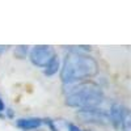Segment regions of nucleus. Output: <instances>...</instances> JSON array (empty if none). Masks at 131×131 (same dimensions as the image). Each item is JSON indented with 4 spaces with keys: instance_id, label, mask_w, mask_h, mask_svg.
I'll list each match as a JSON object with an SVG mask.
<instances>
[{
    "instance_id": "obj_1",
    "label": "nucleus",
    "mask_w": 131,
    "mask_h": 131,
    "mask_svg": "<svg viewBox=\"0 0 131 131\" xmlns=\"http://www.w3.org/2000/svg\"><path fill=\"white\" fill-rule=\"evenodd\" d=\"M98 73V63L91 55L81 52L80 49L72 50L64 59L60 79L64 84H75L91 79Z\"/></svg>"
},
{
    "instance_id": "obj_2",
    "label": "nucleus",
    "mask_w": 131,
    "mask_h": 131,
    "mask_svg": "<svg viewBox=\"0 0 131 131\" xmlns=\"http://www.w3.org/2000/svg\"><path fill=\"white\" fill-rule=\"evenodd\" d=\"M104 101V92L98 85L84 83L76 85L66 97V104L72 107H96Z\"/></svg>"
},
{
    "instance_id": "obj_3",
    "label": "nucleus",
    "mask_w": 131,
    "mask_h": 131,
    "mask_svg": "<svg viewBox=\"0 0 131 131\" xmlns=\"http://www.w3.org/2000/svg\"><path fill=\"white\" fill-rule=\"evenodd\" d=\"M55 57V50L51 46H45V45H39L33 47L30 51V62L37 66V67L45 68V66Z\"/></svg>"
},
{
    "instance_id": "obj_4",
    "label": "nucleus",
    "mask_w": 131,
    "mask_h": 131,
    "mask_svg": "<svg viewBox=\"0 0 131 131\" xmlns=\"http://www.w3.org/2000/svg\"><path fill=\"white\" fill-rule=\"evenodd\" d=\"M78 115L84 122H91L96 125H107L109 123V114L104 112L102 109L96 107H85L80 109L78 112Z\"/></svg>"
},
{
    "instance_id": "obj_5",
    "label": "nucleus",
    "mask_w": 131,
    "mask_h": 131,
    "mask_svg": "<svg viewBox=\"0 0 131 131\" xmlns=\"http://www.w3.org/2000/svg\"><path fill=\"white\" fill-rule=\"evenodd\" d=\"M128 113V110L121 104H113L110 107V113H109V122L113 125L114 128H119L121 123L123 121L125 115Z\"/></svg>"
},
{
    "instance_id": "obj_6",
    "label": "nucleus",
    "mask_w": 131,
    "mask_h": 131,
    "mask_svg": "<svg viewBox=\"0 0 131 131\" xmlns=\"http://www.w3.org/2000/svg\"><path fill=\"white\" fill-rule=\"evenodd\" d=\"M43 125V119L41 118H36V117H31V118H23V119H17L16 121V126L24 131H29V130H36L39 128Z\"/></svg>"
},
{
    "instance_id": "obj_7",
    "label": "nucleus",
    "mask_w": 131,
    "mask_h": 131,
    "mask_svg": "<svg viewBox=\"0 0 131 131\" xmlns=\"http://www.w3.org/2000/svg\"><path fill=\"white\" fill-rule=\"evenodd\" d=\"M59 68H60V62H59L58 57L55 55L45 66V68H43V73H45L46 76H54L59 71Z\"/></svg>"
},
{
    "instance_id": "obj_8",
    "label": "nucleus",
    "mask_w": 131,
    "mask_h": 131,
    "mask_svg": "<svg viewBox=\"0 0 131 131\" xmlns=\"http://www.w3.org/2000/svg\"><path fill=\"white\" fill-rule=\"evenodd\" d=\"M119 128H122V131H131V118H130V112L125 115L123 118V121L121 123V127Z\"/></svg>"
},
{
    "instance_id": "obj_9",
    "label": "nucleus",
    "mask_w": 131,
    "mask_h": 131,
    "mask_svg": "<svg viewBox=\"0 0 131 131\" xmlns=\"http://www.w3.org/2000/svg\"><path fill=\"white\" fill-rule=\"evenodd\" d=\"M28 54V46H17L15 50V55L18 59H24Z\"/></svg>"
},
{
    "instance_id": "obj_10",
    "label": "nucleus",
    "mask_w": 131,
    "mask_h": 131,
    "mask_svg": "<svg viewBox=\"0 0 131 131\" xmlns=\"http://www.w3.org/2000/svg\"><path fill=\"white\" fill-rule=\"evenodd\" d=\"M43 123L49 125V127H50V130H51V131H58V130L55 128V126H54V122L51 121V119H43Z\"/></svg>"
},
{
    "instance_id": "obj_11",
    "label": "nucleus",
    "mask_w": 131,
    "mask_h": 131,
    "mask_svg": "<svg viewBox=\"0 0 131 131\" xmlns=\"http://www.w3.org/2000/svg\"><path fill=\"white\" fill-rule=\"evenodd\" d=\"M68 131H81V130L73 123H68Z\"/></svg>"
},
{
    "instance_id": "obj_12",
    "label": "nucleus",
    "mask_w": 131,
    "mask_h": 131,
    "mask_svg": "<svg viewBox=\"0 0 131 131\" xmlns=\"http://www.w3.org/2000/svg\"><path fill=\"white\" fill-rule=\"evenodd\" d=\"M7 113V117L8 118H13V112H12V109H7V110H4Z\"/></svg>"
},
{
    "instance_id": "obj_13",
    "label": "nucleus",
    "mask_w": 131,
    "mask_h": 131,
    "mask_svg": "<svg viewBox=\"0 0 131 131\" xmlns=\"http://www.w3.org/2000/svg\"><path fill=\"white\" fill-rule=\"evenodd\" d=\"M5 110V105H4V102H3V100L0 98V113H3Z\"/></svg>"
},
{
    "instance_id": "obj_14",
    "label": "nucleus",
    "mask_w": 131,
    "mask_h": 131,
    "mask_svg": "<svg viewBox=\"0 0 131 131\" xmlns=\"http://www.w3.org/2000/svg\"><path fill=\"white\" fill-rule=\"evenodd\" d=\"M8 47H9V46H0V55H2L3 52H5V51L8 50Z\"/></svg>"
}]
</instances>
